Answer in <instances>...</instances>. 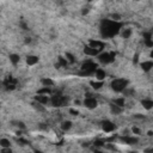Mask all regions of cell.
Listing matches in <instances>:
<instances>
[{"mask_svg":"<svg viewBox=\"0 0 153 153\" xmlns=\"http://www.w3.org/2000/svg\"><path fill=\"white\" fill-rule=\"evenodd\" d=\"M93 75H94V80L104 81V80H105V78H106V75H108V73H106V69H105V68L98 67V68L94 71Z\"/></svg>","mask_w":153,"mask_h":153,"instance_id":"3957f363","label":"cell"},{"mask_svg":"<svg viewBox=\"0 0 153 153\" xmlns=\"http://www.w3.org/2000/svg\"><path fill=\"white\" fill-rule=\"evenodd\" d=\"M98 99L96 98V96H92V97H86L84 100H82V105L88 109V110H93V109H97L98 108Z\"/></svg>","mask_w":153,"mask_h":153,"instance_id":"7a4b0ae2","label":"cell"},{"mask_svg":"<svg viewBox=\"0 0 153 153\" xmlns=\"http://www.w3.org/2000/svg\"><path fill=\"white\" fill-rule=\"evenodd\" d=\"M141 104H142V106H143V109L145 110H151L152 109V106H153V100L151 99V98H143L142 100H141Z\"/></svg>","mask_w":153,"mask_h":153,"instance_id":"8992f818","label":"cell"},{"mask_svg":"<svg viewBox=\"0 0 153 153\" xmlns=\"http://www.w3.org/2000/svg\"><path fill=\"white\" fill-rule=\"evenodd\" d=\"M10 62H12V65H18L20 62V56L18 54H11L10 55Z\"/></svg>","mask_w":153,"mask_h":153,"instance_id":"9c48e42d","label":"cell"},{"mask_svg":"<svg viewBox=\"0 0 153 153\" xmlns=\"http://www.w3.org/2000/svg\"><path fill=\"white\" fill-rule=\"evenodd\" d=\"M72 127H73V122L71 120H63L60 122V129L62 131H68L72 129Z\"/></svg>","mask_w":153,"mask_h":153,"instance_id":"277c9868","label":"cell"},{"mask_svg":"<svg viewBox=\"0 0 153 153\" xmlns=\"http://www.w3.org/2000/svg\"><path fill=\"white\" fill-rule=\"evenodd\" d=\"M37 62H38V56L29 55V56L26 57V63H27L29 66H35Z\"/></svg>","mask_w":153,"mask_h":153,"instance_id":"ba28073f","label":"cell"},{"mask_svg":"<svg viewBox=\"0 0 153 153\" xmlns=\"http://www.w3.org/2000/svg\"><path fill=\"white\" fill-rule=\"evenodd\" d=\"M127 85H128V80L127 79H124V78H115L110 84V90L112 92H115V93L123 92L127 88Z\"/></svg>","mask_w":153,"mask_h":153,"instance_id":"6da1fadb","label":"cell"},{"mask_svg":"<svg viewBox=\"0 0 153 153\" xmlns=\"http://www.w3.org/2000/svg\"><path fill=\"white\" fill-rule=\"evenodd\" d=\"M0 153H13V149L11 147H8V148H1Z\"/></svg>","mask_w":153,"mask_h":153,"instance_id":"30bf717a","label":"cell"},{"mask_svg":"<svg viewBox=\"0 0 153 153\" xmlns=\"http://www.w3.org/2000/svg\"><path fill=\"white\" fill-rule=\"evenodd\" d=\"M12 146V141L8 137H0V147L1 148H8Z\"/></svg>","mask_w":153,"mask_h":153,"instance_id":"52a82bcc","label":"cell"},{"mask_svg":"<svg viewBox=\"0 0 153 153\" xmlns=\"http://www.w3.org/2000/svg\"><path fill=\"white\" fill-rule=\"evenodd\" d=\"M140 65H141L143 72H151V69H152V67H153V62H152V60L142 61V62H140Z\"/></svg>","mask_w":153,"mask_h":153,"instance_id":"5b68a950","label":"cell"}]
</instances>
